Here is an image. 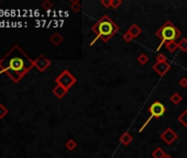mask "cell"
<instances>
[{"label":"cell","instance_id":"6da1fadb","mask_svg":"<svg viewBox=\"0 0 187 158\" xmlns=\"http://www.w3.org/2000/svg\"><path fill=\"white\" fill-rule=\"evenodd\" d=\"M33 67L34 59L19 45H14L3 58H0V73H5L16 84L20 83Z\"/></svg>","mask_w":187,"mask_h":158},{"label":"cell","instance_id":"7a4b0ae2","mask_svg":"<svg viewBox=\"0 0 187 158\" xmlns=\"http://www.w3.org/2000/svg\"><path fill=\"white\" fill-rule=\"evenodd\" d=\"M91 30L104 42H108L116 33L119 32V27L116 24V22L111 20L110 17L105 14L92 25Z\"/></svg>","mask_w":187,"mask_h":158},{"label":"cell","instance_id":"3957f363","mask_svg":"<svg viewBox=\"0 0 187 158\" xmlns=\"http://www.w3.org/2000/svg\"><path fill=\"white\" fill-rule=\"evenodd\" d=\"M155 35L161 40V44L158 46L156 51H160L162 48L163 45H165L167 42H172V41H176L180 35L179 29H177L176 25H174L171 21H166L162 27H160V29L156 31Z\"/></svg>","mask_w":187,"mask_h":158},{"label":"cell","instance_id":"277c9868","mask_svg":"<svg viewBox=\"0 0 187 158\" xmlns=\"http://www.w3.org/2000/svg\"><path fill=\"white\" fill-rule=\"evenodd\" d=\"M77 79L75 76H73L68 70H63L56 78H55V83L56 85L62 86L65 89H70L76 84Z\"/></svg>","mask_w":187,"mask_h":158},{"label":"cell","instance_id":"5b68a950","mask_svg":"<svg viewBox=\"0 0 187 158\" xmlns=\"http://www.w3.org/2000/svg\"><path fill=\"white\" fill-rule=\"evenodd\" d=\"M150 115L153 116V119H160L166 112V107L160 101H155L151 104V107L149 108Z\"/></svg>","mask_w":187,"mask_h":158},{"label":"cell","instance_id":"8992f818","mask_svg":"<svg viewBox=\"0 0 187 158\" xmlns=\"http://www.w3.org/2000/svg\"><path fill=\"white\" fill-rule=\"evenodd\" d=\"M161 138H162V140L165 143V144L172 145L178 138V135L173 129L169 127V129H166L162 134H161Z\"/></svg>","mask_w":187,"mask_h":158},{"label":"cell","instance_id":"52a82bcc","mask_svg":"<svg viewBox=\"0 0 187 158\" xmlns=\"http://www.w3.org/2000/svg\"><path fill=\"white\" fill-rule=\"evenodd\" d=\"M50 66H51V60L45 57L44 55H40L38 58L34 59V67H36V69L40 73L45 71Z\"/></svg>","mask_w":187,"mask_h":158},{"label":"cell","instance_id":"ba28073f","mask_svg":"<svg viewBox=\"0 0 187 158\" xmlns=\"http://www.w3.org/2000/svg\"><path fill=\"white\" fill-rule=\"evenodd\" d=\"M152 68H153V70L155 71L160 77H163V76L166 75L169 69H171V64H169V62H156L155 64L153 65Z\"/></svg>","mask_w":187,"mask_h":158},{"label":"cell","instance_id":"9c48e42d","mask_svg":"<svg viewBox=\"0 0 187 158\" xmlns=\"http://www.w3.org/2000/svg\"><path fill=\"white\" fill-rule=\"evenodd\" d=\"M67 91H68L67 89H65V88H63L62 86H60V85H56L52 90L53 94L59 99L64 98V97L66 96V94H67Z\"/></svg>","mask_w":187,"mask_h":158},{"label":"cell","instance_id":"30bf717a","mask_svg":"<svg viewBox=\"0 0 187 158\" xmlns=\"http://www.w3.org/2000/svg\"><path fill=\"white\" fill-rule=\"evenodd\" d=\"M128 32L129 34H130L131 36H132V38L134 40V38H137L138 36L140 35V34L142 33V30H141V28L139 27V25L137 24V23H133L132 25H131L130 28L128 29Z\"/></svg>","mask_w":187,"mask_h":158},{"label":"cell","instance_id":"8fae6325","mask_svg":"<svg viewBox=\"0 0 187 158\" xmlns=\"http://www.w3.org/2000/svg\"><path fill=\"white\" fill-rule=\"evenodd\" d=\"M119 140H120V143H121L122 145H124V146H128V145L133 140V137H132V135L129 133V132H124V133L119 137Z\"/></svg>","mask_w":187,"mask_h":158},{"label":"cell","instance_id":"7c38bea8","mask_svg":"<svg viewBox=\"0 0 187 158\" xmlns=\"http://www.w3.org/2000/svg\"><path fill=\"white\" fill-rule=\"evenodd\" d=\"M63 41H64L63 36H62L60 33L52 34V35H51V38H50V42L52 43L54 46H59L60 44H62V42H63Z\"/></svg>","mask_w":187,"mask_h":158},{"label":"cell","instance_id":"4fadbf2b","mask_svg":"<svg viewBox=\"0 0 187 158\" xmlns=\"http://www.w3.org/2000/svg\"><path fill=\"white\" fill-rule=\"evenodd\" d=\"M169 100H171V102L173 103V104L177 105V104H179V103L183 101V97L180 96L178 92H174V94H172L171 97H169Z\"/></svg>","mask_w":187,"mask_h":158},{"label":"cell","instance_id":"5bb4252c","mask_svg":"<svg viewBox=\"0 0 187 158\" xmlns=\"http://www.w3.org/2000/svg\"><path fill=\"white\" fill-rule=\"evenodd\" d=\"M165 155L166 154H165V151L161 147H158V148H155L152 151V157L153 158H164Z\"/></svg>","mask_w":187,"mask_h":158},{"label":"cell","instance_id":"9a60e30c","mask_svg":"<svg viewBox=\"0 0 187 158\" xmlns=\"http://www.w3.org/2000/svg\"><path fill=\"white\" fill-rule=\"evenodd\" d=\"M165 47L167 48V51L171 52V53H174L176 49L178 48V43L176 41H172V42H167L165 44Z\"/></svg>","mask_w":187,"mask_h":158},{"label":"cell","instance_id":"2e32d148","mask_svg":"<svg viewBox=\"0 0 187 158\" xmlns=\"http://www.w3.org/2000/svg\"><path fill=\"white\" fill-rule=\"evenodd\" d=\"M178 121H179V123H182L183 126L187 127V109L184 110V111L179 114V116H178Z\"/></svg>","mask_w":187,"mask_h":158},{"label":"cell","instance_id":"e0dca14e","mask_svg":"<svg viewBox=\"0 0 187 158\" xmlns=\"http://www.w3.org/2000/svg\"><path fill=\"white\" fill-rule=\"evenodd\" d=\"M70 8L74 12H78L81 9V5L78 0H74V1H70Z\"/></svg>","mask_w":187,"mask_h":158},{"label":"cell","instance_id":"ac0fdd59","mask_svg":"<svg viewBox=\"0 0 187 158\" xmlns=\"http://www.w3.org/2000/svg\"><path fill=\"white\" fill-rule=\"evenodd\" d=\"M178 49H180L182 52H187V38H184L178 42Z\"/></svg>","mask_w":187,"mask_h":158},{"label":"cell","instance_id":"d6986e66","mask_svg":"<svg viewBox=\"0 0 187 158\" xmlns=\"http://www.w3.org/2000/svg\"><path fill=\"white\" fill-rule=\"evenodd\" d=\"M148 62H149V57H148L147 54H140L138 56V63L140 65H145Z\"/></svg>","mask_w":187,"mask_h":158},{"label":"cell","instance_id":"ffe728a7","mask_svg":"<svg viewBox=\"0 0 187 158\" xmlns=\"http://www.w3.org/2000/svg\"><path fill=\"white\" fill-rule=\"evenodd\" d=\"M65 147L68 149V150H74V149L77 147L76 140H68L67 142H66V144H65Z\"/></svg>","mask_w":187,"mask_h":158},{"label":"cell","instance_id":"44dd1931","mask_svg":"<svg viewBox=\"0 0 187 158\" xmlns=\"http://www.w3.org/2000/svg\"><path fill=\"white\" fill-rule=\"evenodd\" d=\"M9 113L8 109L3 104H0V119H3L7 114Z\"/></svg>","mask_w":187,"mask_h":158},{"label":"cell","instance_id":"7402d4cb","mask_svg":"<svg viewBox=\"0 0 187 158\" xmlns=\"http://www.w3.org/2000/svg\"><path fill=\"white\" fill-rule=\"evenodd\" d=\"M41 6H42V8L45 10H50V9H52V7H53L52 3H51L50 0H45L44 3H42V5Z\"/></svg>","mask_w":187,"mask_h":158},{"label":"cell","instance_id":"603a6c76","mask_svg":"<svg viewBox=\"0 0 187 158\" xmlns=\"http://www.w3.org/2000/svg\"><path fill=\"white\" fill-rule=\"evenodd\" d=\"M122 5L121 0H111V8L112 9H118Z\"/></svg>","mask_w":187,"mask_h":158},{"label":"cell","instance_id":"cb8c5ba5","mask_svg":"<svg viewBox=\"0 0 187 158\" xmlns=\"http://www.w3.org/2000/svg\"><path fill=\"white\" fill-rule=\"evenodd\" d=\"M152 119H153V116H151V115H150V116H149V119H148V120H147V121H145V122H144V124H143L142 126L140 127V130H139V132H140V133H142V131H143V130L145 129V127L148 126V124H149V123L151 122V121H152Z\"/></svg>","mask_w":187,"mask_h":158},{"label":"cell","instance_id":"d4e9b609","mask_svg":"<svg viewBox=\"0 0 187 158\" xmlns=\"http://www.w3.org/2000/svg\"><path fill=\"white\" fill-rule=\"evenodd\" d=\"M122 38H123L124 42H128V43H129V42H131V41L133 40L132 36H131L130 34L128 33V32H126V33H124L123 35H122Z\"/></svg>","mask_w":187,"mask_h":158},{"label":"cell","instance_id":"484cf974","mask_svg":"<svg viewBox=\"0 0 187 158\" xmlns=\"http://www.w3.org/2000/svg\"><path fill=\"white\" fill-rule=\"evenodd\" d=\"M156 62H167V58L164 54H158L156 56Z\"/></svg>","mask_w":187,"mask_h":158},{"label":"cell","instance_id":"4316f807","mask_svg":"<svg viewBox=\"0 0 187 158\" xmlns=\"http://www.w3.org/2000/svg\"><path fill=\"white\" fill-rule=\"evenodd\" d=\"M179 86L180 87H183V88H187V78L186 77H183L182 79L179 80Z\"/></svg>","mask_w":187,"mask_h":158},{"label":"cell","instance_id":"83f0119b","mask_svg":"<svg viewBox=\"0 0 187 158\" xmlns=\"http://www.w3.org/2000/svg\"><path fill=\"white\" fill-rule=\"evenodd\" d=\"M101 5L106 8H111V0H101Z\"/></svg>","mask_w":187,"mask_h":158},{"label":"cell","instance_id":"f1b7e54d","mask_svg":"<svg viewBox=\"0 0 187 158\" xmlns=\"http://www.w3.org/2000/svg\"><path fill=\"white\" fill-rule=\"evenodd\" d=\"M164 158H173V157H172V156H169V155H167V154H166V155H165V157Z\"/></svg>","mask_w":187,"mask_h":158},{"label":"cell","instance_id":"f546056e","mask_svg":"<svg viewBox=\"0 0 187 158\" xmlns=\"http://www.w3.org/2000/svg\"><path fill=\"white\" fill-rule=\"evenodd\" d=\"M0 3H1V1H0Z\"/></svg>","mask_w":187,"mask_h":158},{"label":"cell","instance_id":"4dcf8cb0","mask_svg":"<svg viewBox=\"0 0 187 158\" xmlns=\"http://www.w3.org/2000/svg\"><path fill=\"white\" fill-rule=\"evenodd\" d=\"M186 7H187V6H186Z\"/></svg>","mask_w":187,"mask_h":158}]
</instances>
